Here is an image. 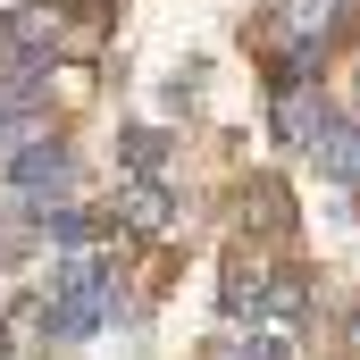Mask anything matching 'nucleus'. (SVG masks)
Here are the masks:
<instances>
[{
    "instance_id": "obj_1",
    "label": "nucleus",
    "mask_w": 360,
    "mask_h": 360,
    "mask_svg": "<svg viewBox=\"0 0 360 360\" xmlns=\"http://www.w3.org/2000/svg\"><path fill=\"white\" fill-rule=\"evenodd\" d=\"M109 319V260H59L51 269V335H68V344H84L92 327Z\"/></svg>"
},
{
    "instance_id": "obj_2",
    "label": "nucleus",
    "mask_w": 360,
    "mask_h": 360,
    "mask_svg": "<svg viewBox=\"0 0 360 360\" xmlns=\"http://www.w3.org/2000/svg\"><path fill=\"white\" fill-rule=\"evenodd\" d=\"M260 293H269V260H260V252H235L226 276H218V310L243 319V310H260Z\"/></svg>"
},
{
    "instance_id": "obj_3",
    "label": "nucleus",
    "mask_w": 360,
    "mask_h": 360,
    "mask_svg": "<svg viewBox=\"0 0 360 360\" xmlns=\"http://www.w3.org/2000/svg\"><path fill=\"white\" fill-rule=\"evenodd\" d=\"M310 151H319V168L335 184H360V126L352 117H327V126L310 134Z\"/></svg>"
},
{
    "instance_id": "obj_4",
    "label": "nucleus",
    "mask_w": 360,
    "mask_h": 360,
    "mask_svg": "<svg viewBox=\"0 0 360 360\" xmlns=\"http://www.w3.org/2000/svg\"><path fill=\"white\" fill-rule=\"evenodd\" d=\"M8 184H25V193H42V184H68V143H25V151L8 160Z\"/></svg>"
},
{
    "instance_id": "obj_5",
    "label": "nucleus",
    "mask_w": 360,
    "mask_h": 360,
    "mask_svg": "<svg viewBox=\"0 0 360 360\" xmlns=\"http://www.w3.org/2000/svg\"><path fill=\"white\" fill-rule=\"evenodd\" d=\"M117 218H126L134 235H160V226H168L176 210H168V193H160V184H151V176H134V184H126V193H117Z\"/></svg>"
},
{
    "instance_id": "obj_6",
    "label": "nucleus",
    "mask_w": 360,
    "mask_h": 360,
    "mask_svg": "<svg viewBox=\"0 0 360 360\" xmlns=\"http://www.w3.org/2000/svg\"><path fill=\"white\" fill-rule=\"evenodd\" d=\"M319 126H327V109H319L310 92H302V84H276V134H285V143H310Z\"/></svg>"
},
{
    "instance_id": "obj_7",
    "label": "nucleus",
    "mask_w": 360,
    "mask_h": 360,
    "mask_svg": "<svg viewBox=\"0 0 360 360\" xmlns=\"http://www.w3.org/2000/svg\"><path fill=\"white\" fill-rule=\"evenodd\" d=\"M243 226H260V235H285V226H293L285 184H276V176H252V193H243Z\"/></svg>"
},
{
    "instance_id": "obj_8",
    "label": "nucleus",
    "mask_w": 360,
    "mask_h": 360,
    "mask_svg": "<svg viewBox=\"0 0 360 360\" xmlns=\"http://www.w3.org/2000/svg\"><path fill=\"white\" fill-rule=\"evenodd\" d=\"M260 310H269L276 327H293V319L310 310V276H302V269H269V293H260Z\"/></svg>"
},
{
    "instance_id": "obj_9",
    "label": "nucleus",
    "mask_w": 360,
    "mask_h": 360,
    "mask_svg": "<svg viewBox=\"0 0 360 360\" xmlns=\"http://www.w3.org/2000/svg\"><path fill=\"white\" fill-rule=\"evenodd\" d=\"M160 160H168V134H151V126H134V134H126V168H134V176H151Z\"/></svg>"
},
{
    "instance_id": "obj_10",
    "label": "nucleus",
    "mask_w": 360,
    "mask_h": 360,
    "mask_svg": "<svg viewBox=\"0 0 360 360\" xmlns=\"http://www.w3.org/2000/svg\"><path fill=\"white\" fill-rule=\"evenodd\" d=\"M51 235H59V243H92V235H101V218H84V210H59V218H51Z\"/></svg>"
},
{
    "instance_id": "obj_11",
    "label": "nucleus",
    "mask_w": 360,
    "mask_h": 360,
    "mask_svg": "<svg viewBox=\"0 0 360 360\" xmlns=\"http://www.w3.org/2000/svg\"><path fill=\"white\" fill-rule=\"evenodd\" d=\"M243 360H293V344H285V335H260V344L243 335Z\"/></svg>"
},
{
    "instance_id": "obj_12",
    "label": "nucleus",
    "mask_w": 360,
    "mask_h": 360,
    "mask_svg": "<svg viewBox=\"0 0 360 360\" xmlns=\"http://www.w3.org/2000/svg\"><path fill=\"white\" fill-rule=\"evenodd\" d=\"M344 344H352V352H360V302H352V319H344Z\"/></svg>"
}]
</instances>
